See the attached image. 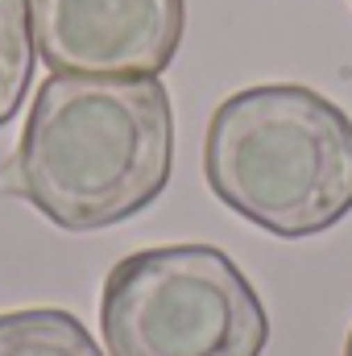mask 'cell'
<instances>
[{"instance_id":"7","label":"cell","mask_w":352,"mask_h":356,"mask_svg":"<svg viewBox=\"0 0 352 356\" xmlns=\"http://www.w3.org/2000/svg\"><path fill=\"white\" fill-rule=\"evenodd\" d=\"M344 356H352V332H349V344H344Z\"/></svg>"},{"instance_id":"1","label":"cell","mask_w":352,"mask_h":356,"mask_svg":"<svg viewBox=\"0 0 352 356\" xmlns=\"http://www.w3.org/2000/svg\"><path fill=\"white\" fill-rule=\"evenodd\" d=\"M175 112L158 75H58L25 116L13 191L67 232L112 228L170 182Z\"/></svg>"},{"instance_id":"6","label":"cell","mask_w":352,"mask_h":356,"mask_svg":"<svg viewBox=\"0 0 352 356\" xmlns=\"http://www.w3.org/2000/svg\"><path fill=\"white\" fill-rule=\"evenodd\" d=\"M33 0H0V124L17 116L33 79Z\"/></svg>"},{"instance_id":"4","label":"cell","mask_w":352,"mask_h":356,"mask_svg":"<svg viewBox=\"0 0 352 356\" xmlns=\"http://www.w3.org/2000/svg\"><path fill=\"white\" fill-rule=\"evenodd\" d=\"M186 0H33L38 58L58 75H162Z\"/></svg>"},{"instance_id":"3","label":"cell","mask_w":352,"mask_h":356,"mask_svg":"<svg viewBox=\"0 0 352 356\" xmlns=\"http://www.w3.org/2000/svg\"><path fill=\"white\" fill-rule=\"evenodd\" d=\"M99 332L108 356H262L269 319L224 249L162 245L112 266Z\"/></svg>"},{"instance_id":"2","label":"cell","mask_w":352,"mask_h":356,"mask_svg":"<svg viewBox=\"0 0 352 356\" xmlns=\"http://www.w3.org/2000/svg\"><path fill=\"white\" fill-rule=\"evenodd\" d=\"M203 175L241 220L319 236L352 211V116L303 83L245 88L211 112Z\"/></svg>"},{"instance_id":"5","label":"cell","mask_w":352,"mask_h":356,"mask_svg":"<svg viewBox=\"0 0 352 356\" xmlns=\"http://www.w3.org/2000/svg\"><path fill=\"white\" fill-rule=\"evenodd\" d=\"M0 356H104L91 332L58 307L0 315Z\"/></svg>"}]
</instances>
